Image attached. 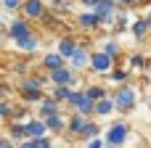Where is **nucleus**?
<instances>
[{"label": "nucleus", "mask_w": 151, "mask_h": 148, "mask_svg": "<svg viewBox=\"0 0 151 148\" xmlns=\"http://www.w3.org/2000/svg\"><path fill=\"white\" fill-rule=\"evenodd\" d=\"M109 98H111V103H114V111L130 114V111L135 109V103H138V90H135L130 82H122L119 87H114V90L109 93Z\"/></svg>", "instance_id": "obj_1"}, {"label": "nucleus", "mask_w": 151, "mask_h": 148, "mask_svg": "<svg viewBox=\"0 0 151 148\" xmlns=\"http://www.w3.org/2000/svg\"><path fill=\"white\" fill-rule=\"evenodd\" d=\"M45 77H24L21 82H19V95H21V101L24 103H40L42 98H45Z\"/></svg>", "instance_id": "obj_2"}, {"label": "nucleus", "mask_w": 151, "mask_h": 148, "mask_svg": "<svg viewBox=\"0 0 151 148\" xmlns=\"http://www.w3.org/2000/svg\"><path fill=\"white\" fill-rule=\"evenodd\" d=\"M104 143L106 146H114V148H122L127 143V138H130V127H127V122H114V124H109L106 130H104Z\"/></svg>", "instance_id": "obj_3"}, {"label": "nucleus", "mask_w": 151, "mask_h": 148, "mask_svg": "<svg viewBox=\"0 0 151 148\" xmlns=\"http://www.w3.org/2000/svg\"><path fill=\"white\" fill-rule=\"evenodd\" d=\"M45 79H48L50 85H69V87L77 90V85H80V71H74V69H69V66H58V69H53V71H45Z\"/></svg>", "instance_id": "obj_4"}, {"label": "nucleus", "mask_w": 151, "mask_h": 148, "mask_svg": "<svg viewBox=\"0 0 151 148\" xmlns=\"http://www.w3.org/2000/svg\"><path fill=\"white\" fill-rule=\"evenodd\" d=\"M90 11L98 16V24H101V26L111 29V26H114V19H117V11H119V5H117L114 0H98V3H96Z\"/></svg>", "instance_id": "obj_5"}, {"label": "nucleus", "mask_w": 151, "mask_h": 148, "mask_svg": "<svg viewBox=\"0 0 151 148\" xmlns=\"http://www.w3.org/2000/svg\"><path fill=\"white\" fill-rule=\"evenodd\" d=\"M66 106L72 109V114H80V117H93V101L82 93V87L80 90H72V98L66 101Z\"/></svg>", "instance_id": "obj_6"}, {"label": "nucleus", "mask_w": 151, "mask_h": 148, "mask_svg": "<svg viewBox=\"0 0 151 148\" xmlns=\"http://www.w3.org/2000/svg\"><path fill=\"white\" fill-rule=\"evenodd\" d=\"M3 32H5V37L8 40H21V37H27V34H32L35 29H32V21H27V19H21V16H16V19H11L5 26H3Z\"/></svg>", "instance_id": "obj_7"}, {"label": "nucleus", "mask_w": 151, "mask_h": 148, "mask_svg": "<svg viewBox=\"0 0 151 148\" xmlns=\"http://www.w3.org/2000/svg\"><path fill=\"white\" fill-rule=\"evenodd\" d=\"M88 69L93 71V74H106V71H111L114 69V58L111 56H106L104 50H90V61H88Z\"/></svg>", "instance_id": "obj_8"}, {"label": "nucleus", "mask_w": 151, "mask_h": 148, "mask_svg": "<svg viewBox=\"0 0 151 148\" xmlns=\"http://www.w3.org/2000/svg\"><path fill=\"white\" fill-rule=\"evenodd\" d=\"M88 61H90V48L85 42H77L74 50H72V56H69V61H66V66L74 69V71H85L88 69Z\"/></svg>", "instance_id": "obj_9"}, {"label": "nucleus", "mask_w": 151, "mask_h": 148, "mask_svg": "<svg viewBox=\"0 0 151 148\" xmlns=\"http://www.w3.org/2000/svg\"><path fill=\"white\" fill-rule=\"evenodd\" d=\"M45 0H21V5H19V13H21V19H27V21H40V16L45 13Z\"/></svg>", "instance_id": "obj_10"}, {"label": "nucleus", "mask_w": 151, "mask_h": 148, "mask_svg": "<svg viewBox=\"0 0 151 148\" xmlns=\"http://www.w3.org/2000/svg\"><path fill=\"white\" fill-rule=\"evenodd\" d=\"M37 106H40V109H37V114H40L37 119H48V117H53V114H61V111H64V106H61V103H56L50 95H45Z\"/></svg>", "instance_id": "obj_11"}, {"label": "nucleus", "mask_w": 151, "mask_h": 148, "mask_svg": "<svg viewBox=\"0 0 151 148\" xmlns=\"http://www.w3.org/2000/svg\"><path fill=\"white\" fill-rule=\"evenodd\" d=\"M77 26H80V29H88V32H93V29H101V24H98V16H96L90 8H85L82 13H77Z\"/></svg>", "instance_id": "obj_12"}, {"label": "nucleus", "mask_w": 151, "mask_h": 148, "mask_svg": "<svg viewBox=\"0 0 151 148\" xmlns=\"http://www.w3.org/2000/svg\"><path fill=\"white\" fill-rule=\"evenodd\" d=\"M24 132H27V138H45V135H50L42 119H27L24 122Z\"/></svg>", "instance_id": "obj_13"}, {"label": "nucleus", "mask_w": 151, "mask_h": 148, "mask_svg": "<svg viewBox=\"0 0 151 148\" xmlns=\"http://www.w3.org/2000/svg\"><path fill=\"white\" fill-rule=\"evenodd\" d=\"M13 45H16V48L21 50V53H37V50H40V37H37V34L32 32V34H27V37L16 40Z\"/></svg>", "instance_id": "obj_14"}, {"label": "nucleus", "mask_w": 151, "mask_h": 148, "mask_svg": "<svg viewBox=\"0 0 151 148\" xmlns=\"http://www.w3.org/2000/svg\"><path fill=\"white\" fill-rule=\"evenodd\" d=\"M111 114H114V103H111L109 95L93 103V117H96V119H104V117H111Z\"/></svg>", "instance_id": "obj_15"}, {"label": "nucleus", "mask_w": 151, "mask_h": 148, "mask_svg": "<svg viewBox=\"0 0 151 148\" xmlns=\"http://www.w3.org/2000/svg\"><path fill=\"white\" fill-rule=\"evenodd\" d=\"M42 122H45V127H48L50 135H58V132L66 130V117H64V111H61V114H53V117H48V119H42Z\"/></svg>", "instance_id": "obj_16"}, {"label": "nucleus", "mask_w": 151, "mask_h": 148, "mask_svg": "<svg viewBox=\"0 0 151 148\" xmlns=\"http://www.w3.org/2000/svg\"><path fill=\"white\" fill-rule=\"evenodd\" d=\"M127 29H130V34H133L135 40H146V37H149V24H146V19H143V16L133 19Z\"/></svg>", "instance_id": "obj_17"}, {"label": "nucleus", "mask_w": 151, "mask_h": 148, "mask_svg": "<svg viewBox=\"0 0 151 148\" xmlns=\"http://www.w3.org/2000/svg\"><path fill=\"white\" fill-rule=\"evenodd\" d=\"M72 90H74V87H69V85H53V87H50V98L64 106V103L72 98Z\"/></svg>", "instance_id": "obj_18"}, {"label": "nucleus", "mask_w": 151, "mask_h": 148, "mask_svg": "<svg viewBox=\"0 0 151 148\" xmlns=\"http://www.w3.org/2000/svg\"><path fill=\"white\" fill-rule=\"evenodd\" d=\"M74 45H77V40H74V37H61V40H58V45H56V53H58L64 61H69V56H72Z\"/></svg>", "instance_id": "obj_19"}, {"label": "nucleus", "mask_w": 151, "mask_h": 148, "mask_svg": "<svg viewBox=\"0 0 151 148\" xmlns=\"http://www.w3.org/2000/svg\"><path fill=\"white\" fill-rule=\"evenodd\" d=\"M85 122H88V117H80V114H72V117H66V132H69L72 138H77Z\"/></svg>", "instance_id": "obj_20"}, {"label": "nucleus", "mask_w": 151, "mask_h": 148, "mask_svg": "<svg viewBox=\"0 0 151 148\" xmlns=\"http://www.w3.org/2000/svg\"><path fill=\"white\" fill-rule=\"evenodd\" d=\"M58 66H66V61H64L56 50L42 56V69H45V71H53V69H58Z\"/></svg>", "instance_id": "obj_21"}, {"label": "nucleus", "mask_w": 151, "mask_h": 148, "mask_svg": "<svg viewBox=\"0 0 151 148\" xmlns=\"http://www.w3.org/2000/svg\"><path fill=\"white\" fill-rule=\"evenodd\" d=\"M96 135H101V127H98V122L90 117V119L82 124V130H80V135H77V138H85V140H90V138H96Z\"/></svg>", "instance_id": "obj_22"}, {"label": "nucleus", "mask_w": 151, "mask_h": 148, "mask_svg": "<svg viewBox=\"0 0 151 148\" xmlns=\"http://www.w3.org/2000/svg\"><path fill=\"white\" fill-rule=\"evenodd\" d=\"M104 77H106L109 82H114V85H122V82H127V79H130V71H127V69L114 66V69H111V71H106Z\"/></svg>", "instance_id": "obj_23"}, {"label": "nucleus", "mask_w": 151, "mask_h": 148, "mask_svg": "<svg viewBox=\"0 0 151 148\" xmlns=\"http://www.w3.org/2000/svg\"><path fill=\"white\" fill-rule=\"evenodd\" d=\"M82 93H85V95H88V98H90V101H93V103H96V101H101V98H106V95H109V93H106V87H104V85H85V87H82Z\"/></svg>", "instance_id": "obj_24"}, {"label": "nucleus", "mask_w": 151, "mask_h": 148, "mask_svg": "<svg viewBox=\"0 0 151 148\" xmlns=\"http://www.w3.org/2000/svg\"><path fill=\"white\" fill-rule=\"evenodd\" d=\"M8 140H13V143H21V140H27V132H24V124H16V122H11L8 124V135H5Z\"/></svg>", "instance_id": "obj_25"}, {"label": "nucleus", "mask_w": 151, "mask_h": 148, "mask_svg": "<svg viewBox=\"0 0 151 148\" xmlns=\"http://www.w3.org/2000/svg\"><path fill=\"white\" fill-rule=\"evenodd\" d=\"M143 69H146V58L141 53H135V56L127 58V71H143Z\"/></svg>", "instance_id": "obj_26"}, {"label": "nucleus", "mask_w": 151, "mask_h": 148, "mask_svg": "<svg viewBox=\"0 0 151 148\" xmlns=\"http://www.w3.org/2000/svg\"><path fill=\"white\" fill-rule=\"evenodd\" d=\"M69 3H72V0H48L45 5H48L53 13H69V11H72V5H69Z\"/></svg>", "instance_id": "obj_27"}, {"label": "nucleus", "mask_w": 151, "mask_h": 148, "mask_svg": "<svg viewBox=\"0 0 151 148\" xmlns=\"http://www.w3.org/2000/svg\"><path fill=\"white\" fill-rule=\"evenodd\" d=\"M101 50H104L106 56H111V58H117V56L122 53V50H119V42H117V40H106V42L101 45Z\"/></svg>", "instance_id": "obj_28"}, {"label": "nucleus", "mask_w": 151, "mask_h": 148, "mask_svg": "<svg viewBox=\"0 0 151 148\" xmlns=\"http://www.w3.org/2000/svg\"><path fill=\"white\" fill-rule=\"evenodd\" d=\"M19 5H21V0H0V8L8 13H19Z\"/></svg>", "instance_id": "obj_29"}, {"label": "nucleus", "mask_w": 151, "mask_h": 148, "mask_svg": "<svg viewBox=\"0 0 151 148\" xmlns=\"http://www.w3.org/2000/svg\"><path fill=\"white\" fill-rule=\"evenodd\" d=\"M8 119H11V103L0 101V122H8Z\"/></svg>", "instance_id": "obj_30"}, {"label": "nucleus", "mask_w": 151, "mask_h": 148, "mask_svg": "<svg viewBox=\"0 0 151 148\" xmlns=\"http://www.w3.org/2000/svg\"><path fill=\"white\" fill-rule=\"evenodd\" d=\"M32 140V148H48L50 146V135H45V138H29Z\"/></svg>", "instance_id": "obj_31"}, {"label": "nucleus", "mask_w": 151, "mask_h": 148, "mask_svg": "<svg viewBox=\"0 0 151 148\" xmlns=\"http://www.w3.org/2000/svg\"><path fill=\"white\" fill-rule=\"evenodd\" d=\"M85 148H104V138H101V135H96V138H90V140H88V146Z\"/></svg>", "instance_id": "obj_32"}, {"label": "nucleus", "mask_w": 151, "mask_h": 148, "mask_svg": "<svg viewBox=\"0 0 151 148\" xmlns=\"http://www.w3.org/2000/svg\"><path fill=\"white\" fill-rule=\"evenodd\" d=\"M0 148H16V143L8 140V138H0Z\"/></svg>", "instance_id": "obj_33"}, {"label": "nucleus", "mask_w": 151, "mask_h": 148, "mask_svg": "<svg viewBox=\"0 0 151 148\" xmlns=\"http://www.w3.org/2000/svg\"><path fill=\"white\" fill-rule=\"evenodd\" d=\"M77 3H80V5H82V8H93V5H96V3H98V0H77Z\"/></svg>", "instance_id": "obj_34"}, {"label": "nucleus", "mask_w": 151, "mask_h": 148, "mask_svg": "<svg viewBox=\"0 0 151 148\" xmlns=\"http://www.w3.org/2000/svg\"><path fill=\"white\" fill-rule=\"evenodd\" d=\"M16 148H32V140L27 138V140H21V143H16Z\"/></svg>", "instance_id": "obj_35"}, {"label": "nucleus", "mask_w": 151, "mask_h": 148, "mask_svg": "<svg viewBox=\"0 0 151 148\" xmlns=\"http://www.w3.org/2000/svg\"><path fill=\"white\" fill-rule=\"evenodd\" d=\"M143 19H146V24H149V34H151V8L146 11V16H143Z\"/></svg>", "instance_id": "obj_36"}, {"label": "nucleus", "mask_w": 151, "mask_h": 148, "mask_svg": "<svg viewBox=\"0 0 151 148\" xmlns=\"http://www.w3.org/2000/svg\"><path fill=\"white\" fill-rule=\"evenodd\" d=\"M0 26H5V21H3V8H0Z\"/></svg>", "instance_id": "obj_37"}, {"label": "nucleus", "mask_w": 151, "mask_h": 148, "mask_svg": "<svg viewBox=\"0 0 151 148\" xmlns=\"http://www.w3.org/2000/svg\"><path fill=\"white\" fill-rule=\"evenodd\" d=\"M3 34H5V32H3V26H0V40H3Z\"/></svg>", "instance_id": "obj_38"}, {"label": "nucleus", "mask_w": 151, "mask_h": 148, "mask_svg": "<svg viewBox=\"0 0 151 148\" xmlns=\"http://www.w3.org/2000/svg\"><path fill=\"white\" fill-rule=\"evenodd\" d=\"M48 148H58V146H53V143H50V146H48Z\"/></svg>", "instance_id": "obj_39"}, {"label": "nucleus", "mask_w": 151, "mask_h": 148, "mask_svg": "<svg viewBox=\"0 0 151 148\" xmlns=\"http://www.w3.org/2000/svg\"><path fill=\"white\" fill-rule=\"evenodd\" d=\"M104 148H114V146H106V143H104Z\"/></svg>", "instance_id": "obj_40"}]
</instances>
